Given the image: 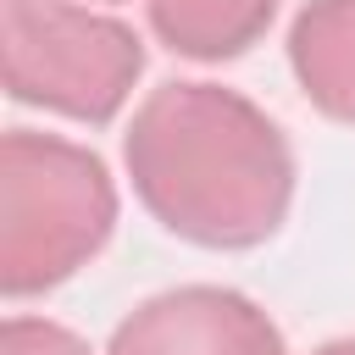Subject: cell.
Returning a JSON list of instances; mask_svg holds the SVG:
<instances>
[{"mask_svg": "<svg viewBox=\"0 0 355 355\" xmlns=\"http://www.w3.org/2000/svg\"><path fill=\"white\" fill-rule=\"evenodd\" d=\"M128 166L150 211L200 244H250L272 233L288 194L277 128L205 83H172L139 111Z\"/></svg>", "mask_w": 355, "mask_h": 355, "instance_id": "6da1fadb", "label": "cell"}, {"mask_svg": "<svg viewBox=\"0 0 355 355\" xmlns=\"http://www.w3.org/2000/svg\"><path fill=\"white\" fill-rule=\"evenodd\" d=\"M111 183L105 166L50 133H6V239L0 283L6 294H39L61 283L83 255L111 233Z\"/></svg>", "mask_w": 355, "mask_h": 355, "instance_id": "7a4b0ae2", "label": "cell"}, {"mask_svg": "<svg viewBox=\"0 0 355 355\" xmlns=\"http://www.w3.org/2000/svg\"><path fill=\"white\" fill-rule=\"evenodd\" d=\"M133 72H139V39L122 22L89 17L67 0H6L11 100L105 122L122 105Z\"/></svg>", "mask_w": 355, "mask_h": 355, "instance_id": "3957f363", "label": "cell"}, {"mask_svg": "<svg viewBox=\"0 0 355 355\" xmlns=\"http://www.w3.org/2000/svg\"><path fill=\"white\" fill-rule=\"evenodd\" d=\"M111 355H277V333L239 294L183 288L122 322Z\"/></svg>", "mask_w": 355, "mask_h": 355, "instance_id": "277c9868", "label": "cell"}, {"mask_svg": "<svg viewBox=\"0 0 355 355\" xmlns=\"http://www.w3.org/2000/svg\"><path fill=\"white\" fill-rule=\"evenodd\" d=\"M327 22H338L344 33H355V0H322L316 6ZM300 78H305V89L327 105V111H338V116H355V55H327V61H305L300 67Z\"/></svg>", "mask_w": 355, "mask_h": 355, "instance_id": "5b68a950", "label": "cell"}, {"mask_svg": "<svg viewBox=\"0 0 355 355\" xmlns=\"http://www.w3.org/2000/svg\"><path fill=\"white\" fill-rule=\"evenodd\" d=\"M6 355H83V344L50 322H33V316H11L6 322Z\"/></svg>", "mask_w": 355, "mask_h": 355, "instance_id": "8992f818", "label": "cell"}]
</instances>
